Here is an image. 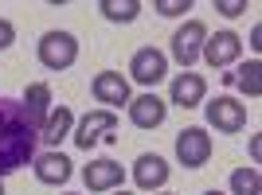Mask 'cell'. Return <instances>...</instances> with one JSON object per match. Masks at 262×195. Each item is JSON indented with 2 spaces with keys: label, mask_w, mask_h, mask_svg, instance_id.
Masks as SVG:
<instances>
[{
  "label": "cell",
  "mask_w": 262,
  "mask_h": 195,
  "mask_svg": "<svg viewBox=\"0 0 262 195\" xmlns=\"http://www.w3.org/2000/svg\"><path fill=\"white\" fill-rule=\"evenodd\" d=\"M35 149H39V125L28 117L24 102L0 94V180L32 164Z\"/></svg>",
  "instance_id": "obj_1"
},
{
  "label": "cell",
  "mask_w": 262,
  "mask_h": 195,
  "mask_svg": "<svg viewBox=\"0 0 262 195\" xmlns=\"http://www.w3.org/2000/svg\"><path fill=\"white\" fill-rule=\"evenodd\" d=\"M35 55H39V63L43 70H71L78 63V39L71 32H43L39 35V43H35Z\"/></svg>",
  "instance_id": "obj_2"
},
{
  "label": "cell",
  "mask_w": 262,
  "mask_h": 195,
  "mask_svg": "<svg viewBox=\"0 0 262 195\" xmlns=\"http://www.w3.org/2000/svg\"><path fill=\"white\" fill-rule=\"evenodd\" d=\"M110 133H118V113H110V109H90L82 121H75V129H71V141L78 149H94L98 141H106Z\"/></svg>",
  "instance_id": "obj_3"
},
{
  "label": "cell",
  "mask_w": 262,
  "mask_h": 195,
  "mask_svg": "<svg viewBox=\"0 0 262 195\" xmlns=\"http://www.w3.org/2000/svg\"><path fill=\"white\" fill-rule=\"evenodd\" d=\"M176 160L184 164V168H204L211 160V137L208 129H200V125H188V129L176 133Z\"/></svg>",
  "instance_id": "obj_4"
},
{
  "label": "cell",
  "mask_w": 262,
  "mask_h": 195,
  "mask_svg": "<svg viewBox=\"0 0 262 195\" xmlns=\"http://www.w3.org/2000/svg\"><path fill=\"white\" fill-rule=\"evenodd\" d=\"M204 113H208V125L219 129V133H243L247 129V106L235 102V98H227V94H219L215 102H208Z\"/></svg>",
  "instance_id": "obj_5"
},
{
  "label": "cell",
  "mask_w": 262,
  "mask_h": 195,
  "mask_svg": "<svg viewBox=\"0 0 262 195\" xmlns=\"http://www.w3.org/2000/svg\"><path fill=\"white\" fill-rule=\"evenodd\" d=\"M239 55H243V39L235 32H215V35H208L204 39V51H200V59L208 66H215V70H227L231 63H239Z\"/></svg>",
  "instance_id": "obj_6"
},
{
  "label": "cell",
  "mask_w": 262,
  "mask_h": 195,
  "mask_svg": "<svg viewBox=\"0 0 262 195\" xmlns=\"http://www.w3.org/2000/svg\"><path fill=\"white\" fill-rule=\"evenodd\" d=\"M129 75H133V82H141V86H157V82L168 78V55L157 51V47H141V51H133Z\"/></svg>",
  "instance_id": "obj_7"
},
{
  "label": "cell",
  "mask_w": 262,
  "mask_h": 195,
  "mask_svg": "<svg viewBox=\"0 0 262 195\" xmlns=\"http://www.w3.org/2000/svg\"><path fill=\"white\" fill-rule=\"evenodd\" d=\"M204 39H208V28H204V20H188L184 28L172 35V59L188 70V66L200 59V51H204Z\"/></svg>",
  "instance_id": "obj_8"
},
{
  "label": "cell",
  "mask_w": 262,
  "mask_h": 195,
  "mask_svg": "<svg viewBox=\"0 0 262 195\" xmlns=\"http://www.w3.org/2000/svg\"><path fill=\"white\" fill-rule=\"evenodd\" d=\"M90 94L98 98L102 106H110V113L133 102V94H129V82H125V78H121L118 70H102V75H94V82H90Z\"/></svg>",
  "instance_id": "obj_9"
},
{
  "label": "cell",
  "mask_w": 262,
  "mask_h": 195,
  "mask_svg": "<svg viewBox=\"0 0 262 195\" xmlns=\"http://www.w3.org/2000/svg\"><path fill=\"white\" fill-rule=\"evenodd\" d=\"M168 164H164V156H157V152H141L137 160H133V184L141 187V191H161L164 184H168Z\"/></svg>",
  "instance_id": "obj_10"
},
{
  "label": "cell",
  "mask_w": 262,
  "mask_h": 195,
  "mask_svg": "<svg viewBox=\"0 0 262 195\" xmlns=\"http://www.w3.org/2000/svg\"><path fill=\"white\" fill-rule=\"evenodd\" d=\"M121 180H125V168H121L118 160H110V156L90 160L86 168H82V184H86L90 191H118Z\"/></svg>",
  "instance_id": "obj_11"
},
{
  "label": "cell",
  "mask_w": 262,
  "mask_h": 195,
  "mask_svg": "<svg viewBox=\"0 0 262 195\" xmlns=\"http://www.w3.org/2000/svg\"><path fill=\"white\" fill-rule=\"evenodd\" d=\"M125 109H129V121L137 125V129H161L164 117H168V102H161L153 90L141 94V98H133Z\"/></svg>",
  "instance_id": "obj_12"
},
{
  "label": "cell",
  "mask_w": 262,
  "mask_h": 195,
  "mask_svg": "<svg viewBox=\"0 0 262 195\" xmlns=\"http://www.w3.org/2000/svg\"><path fill=\"white\" fill-rule=\"evenodd\" d=\"M35 180L39 184H47V187H59V184H67L71 180V172H75V164L67 160L63 152H35Z\"/></svg>",
  "instance_id": "obj_13"
},
{
  "label": "cell",
  "mask_w": 262,
  "mask_h": 195,
  "mask_svg": "<svg viewBox=\"0 0 262 195\" xmlns=\"http://www.w3.org/2000/svg\"><path fill=\"white\" fill-rule=\"evenodd\" d=\"M204 98H208V82H204V75H192V70H184V75H176V78H172V106H180V109H196Z\"/></svg>",
  "instance_id": "obj_14"
},
{
  "label": "cell",
  "mask_w": 262,
  "mask_h": 195,
  "mask_svg": "<svg viewBox=\"0 0 262 195\" xmlns=\"http://www.w3.org/2000/svg\"><path fill=\"white\" fill-rule=\"evenodd\" d=\"M71 129H75V113H71V106H55L51 113H47L43 129H39V141L51 144V152H59V144L71 137Z\"/></svg>",
  "instance_id": "obj_15"
},
{
  "label": "cell",
  "mask_w": 262,
  "mask_h": 195,
  "mask_svg": "<svg viewBox=\"0 0 262 195\" xmlns=\"http://www.w3.org/2000/svg\"><path fill=\"white\" fill-rule=\"evenodd\" d=\"M24 109H28V117L43 129L47 113H51V86H47V82H32V86L24 90Z\"/></svg>",
  "instance_id": "obj_16"
},
{
  "label": "cell",
  "mask_w": 262,
  "mask_h": 195,
  "mask_svg": "<svg viewBox=\"0 0 262 195\" xmlns=\"http://www.w3.org/2000/svg\"><path fill=\"white\" fill-rule=\"evenodd\" d=\"M98 12L110 23H133L137 12H141V4L137 0H98Z\"/></svg>",
  "instance_id": "obj_17"
},
{
  "label": "cell",
  "mask_w": 262,
  "mask_h": 195,
  "mask_svg": "<svg viewBox=\"0 0 262 195\" xmlns=\"http://www.w3.org/2000/svg\"><path fill=\"white\" fill-rule=\"evenodd\" d=\"M235 86H239L247 98L262 94V63H258V59H251V63H243L239 70H235Z\"/></svg>",
  "instance_id": "obj_18"
},
{
  "label": "cell",
  "mask_w": 262,
  "mask_h": 195,
  "mask_svg": "<svg viewBox=\"0 0 262 195\" xmlns=\"http://www.w3.org/2000/svg\"><path fill=\"white\" fill-rule=\"evenodd\" d=\"M231 195H262V172L254 164L231 172Z\"/></svg>",
  "instance_id": "obj_19"
},
{
  "label": "cell",
  "mask_w": 262,
  "mask_h": 195,
  "mask_svg": "<svg viewBox=\"0 0 262 195\" xmlns=\"http://www.w3.org/2000/svg\"><path fill=\"white\" fill-rule=\"evenodd\" d=\"M153 8L161 16H184V12H192V0H157Z\"/></svg>",
  "instance_id": "obj_20"
},
{
  "label": "cell",
  "mask_w": 262,
  "mask_h": 195,
  "mask_svg": "<svg viewBox=\"0 0 262 195\" xmlns=\"http://www.w3.org/2000/svg\"><path fill=\"white\" fill-rule=\"evenodd\" d=\"M215 12H223V16H231V20H235V16H243V12H247V0H215Z\"/></svg>",
  "instance_id": "obj_21"
},
{
  "label": "cell",
  "mask_w": 262,
  "mask_h": 195,
  "mask_svg": "<svg viewBox=\"0 0 262 195\" xmlns=\"http://www.w3.org/2000/svg\"><path fill=\"white\" fill-rule=\"evenodd\" d=\"M12 43H16V23L0 16V51H8Z\"/></svg>",
  "instance_id": "obj_22"
},
{
  "label": "cell",
  "mask_w": 262,
  "mask_h": 195,
  "mask_svg": "<svg viewBox=\"0 0 262 195\" xmlns=\"http://www.w3.org/2000/svg\"><path fill=\"white\" fill-rule=\"evenodd\" d=\"M251 156H254V168H258V156H262V141L258 137H251Z\"/></svg>",
  "instance_id": "obj_23"
},
{
  "label": "cell",
  "mask_w": 262,
  "mask_h": 195,
  "mask_svg": "<svg viewBox=\"0 0 262 195\" xmlns=\"http://www.w3.org/2000/svg\"><path fill=\"white\" fill-rule=\"evenodd\" d=\"M251 47H254V51L262 47V28H254V32H251Z\"/></svg>",
  "instance_id": "obj_24"
},
{
  "label": "cell",
  "mask_w": 262,
  "mask_h": 195,
  "mask_svg": "<svg viewBox=\"0 0 262 195\" xmlns=\"http://www.w3.org/2000/svg\"><path fill=\"white\" fill-rule=\"evenodd\" d=\"M110 195H133V191H125V187H118V191H110Z\"/></svg>",
  "instance_id": "obj_25"
},
{
  "label": "cell",
  "mask_w": 262,
  "mask_h": 195,
  "mask_svg": "<svg viewBox=\"0 0 262 195\" xmlns=\"http://www.w3.org/2000/svg\"><path fill=\"white\" fill-rule=\"evenodd\" d=\"M204 195H223V191H204Z\"/></svg>",
  "instance_id": "obj_26"
},
{
  "label": "cell",
  "mask_w": 262,
  "mask_h": 195,
  "mask_svg": "<svg viewBox=\"0 0 262 195\" xmlns=\"http://www.w3.org/2000/svg\"><path fill=\"white\" fill-rule=\"evenodd\" d=\"M0 195H4V180H0Z\"/></svg>",
  "instance_id": "obj_27"
},
{
  "label": "cell",
  "mask_w": 262,
  "mask_h": 195,
  "mask_svg": "<svg viewBox=\"0 0 262 195\" xmlns=\"http://www.w3.org/2000/svg\"><path fill=\"white\" fill-rule=\"evenodd\" d=\"M67 195H75V191H67Z\"/></svg>",
  "instance_id": "obj_28"
},
{
  "label": "cell",
  "mask_w": 262,
  "mask_h": 195,
  "mask_svg": "<svg viewBox=\"0 0 262 195\" xmlns=\"http://www.w3.org/2000/svg\"><path fill=\"white\" fill-rule=\"evenodd\" d=\"M164 195H168V191H164Z\"/></svg>",
  "instance_id": "obj_29"
}]
</instances>
